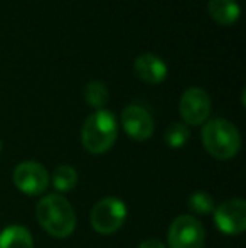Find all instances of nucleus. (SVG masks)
I'll return each instance as SVG.
<instances>
[{
    "label": "nucleus",
    "instance_id": "nucleus-18",
    "mask_svg": "<svg viewBox=\"0 0 246 248\" xmlns=\"http://www.w3.org/2000/svg\"><path fill=\"white\" fill-rule=\"evenodd\" d=\"M0 150H2V140H0Z\"/></svg>",
    "mask_w": 246,
    "mask_h": 248
},
{
    "label": "nucleus",
    "instance_id": "nucleus-4",
    "mask_svg": "<svg viewBox=\"0 0 246 248\" xmlns=\"http://www.w3.org/2000/svg\"><path fill=\"white\" fill-rule=\"evenodd\" d=\"M127 219V206L118 198H103L91 211V226L100 235H113Z\"/></svg>",
    "mask_w": 246,
    "mask_h": 248
},
{
    "label": "nucleus",
    "instance_id": "nucleus-1",
    "mask_svg": "<svg viewBox=\"0 0 246 248\" xmlns=\"http://www.w3.org/2000/svg\"><path fill=\"white\" fill-rule=\"evenodd\" d=\"M39 225L54 238H68L76 228V215L69 201L61 194H47L36 208Z\"/></svg>",
    "mask_w": 246,
    "mask_h": 248
},
{
    "label": "nucleus",
    "instance_id": "nucleus-9",
    "mask_svg": "<svg viewBox=\"0 0 246 248\" xmlns=\"http://www.w3.org/2000/svg\"><path fill=\"white\" fill-rule=\"evenodd\" d=\"M122 125L133 140H147L154 134V118L140 105H128L123 108Z\"/></svg>",
    "mask_w": 246,
    "mask_h": 248
},
{
    "label": "nucleus",
    "instance_id": "nucleus-12",
    "mask_svg": "<svg viewBox=\"0 0 246 248\" xmlns=\"http://www.w3.org/2000/svg\"><path fill=\"white\" fill-rule=\"evenodd\" d=\"M0 248H34L32 235L20 225L7 226L0 233Z\"/></svg>",
    "mask_w": 246,
    "mask_h": 248
},
{
    "label": "nucleus",
    "instance_id": "nucleus-17",
    "mask_svg": "<svg viewBox=\"0 0 246 248\" xmlns=\"http://www.w3.org/2000/svg\"><path fill=\"white\" fill-rule=\"evenodd\" d=\"M138 248H167V247H165L164 243L160 242V240H157V238H148V240H145V242H142Z\"/></svg>",
    "mask_w": 246,
    "mask_h": 248
},
{
    "label": "nucleus",
    "instance_id": "nucleus-14",
    "mask_svg": "<svg viewBox=\"0 0 246 248\" xmlns=\"http://www.w3.org/2000/svg\"><path fill=\"white\" fill-rule=\"evenodd\" d=\"M85 98L91 105L93 108H101L106 105V101L110 98V93H108V88L105 86V83L98 81V79H93L86 85L85 88Z\"/></svg>",
    "mask_w": 246,
    "mask_h": 248
},
{
    "label": "nucleus",
    "instance_id": "nucleus-6",
    "mask_svg": "<svg viewBox=\"0 0 246 248\" xmlns=\"http://www.w3.org/2000/svg\"><path fill=\"white\" fill-rule=\"evenodd\" d=\"M12 179L17 189L22 191L24 194L39 196L47 189L51 177L43 164L34 162V160H26V162H20L14 169Z\"/></svg>",
    "mask_w": 246,
    "mask_h": 248
},
{
    "label": "nucleus",
    "instance_id": "nucleus-5",
    "mask_svg": "<svg viewBox=\"0 0 246 248\" xmlns=\"http://www.w3.org/2000/svg\"><path fill=\"white\" fill-rule=\"evenodd\" d=\"M206 232L199 219L182 215L172 221L169 228V247L171 248H203Z\"/></svg>",
    "mask_w": 246,
    "mask_h": 248
},
{
    "label": "nucleus",
    "instance_id": "nucleus-2",
    "mask_svg": "<svg viewBox=\"0 0 246 248\" xmlns=\"http://www.w3.org/2000/svg\"><path fill=\"white\" fill-rule=\"evenodd\" d=\"M118 135V122L110 110L100 108L85 120L81 128V142L89 154H105Z\"/></svg>",
    "mask_w": 246,
    "mask_h": 248
},
{
    "label": "nucleus",
    "instance_id": "nucleus-11",
    "mask_svg": "<svg viewBox=\"0 0 246 248\" xmlns=\"http://www.w3.org/2000/svg\"><path fill=\"white\" fill-rule=\"evenodd\" d=\"M207 10L217 24L231 26L240 17V5L236 0H209Z\"/></svg>",
    "mask_w": 246,
    "mask_h": 248
},
{
    "label": "nucleus",
    "instance_id": "nucleus-10",
    "mask_svg": "<svg viewBox=\"0 0 246 248\" xmlns=\"http://www.w3.org/2000/svg\"><path fill=\"white\" fill-rule=\"evenodd\" d=\"M133 68L138 78L150 85L164 81L169 71L164 59L154 52H144V54L137 56L133 61Z\"/></svg>",
    "mask_w": 246,
    "mask_h": 248
},
{
    "label": "nucleus",
    "instance_id": "nucleus-16",
    "mask_svg": "<svg viewBox=\"0 0 246 248\" xmlns=\"http://www.w3.org/2000/svg\"><path fill=\"white\" fill-rule=\"evenodd\" d=\"M187 140H189V128H187V125L184 124L175 122V124H172L171 127L165 130V142H167L171 147L179 149V147H182Z\"/></svg>",
    "mask_w": 246,
    "mask_h": 248
},
{
    "label": "nucleus",
    "instance_id": "nucleus-8",
    "mask_svg": "<svg viewBox=\"0 0 246 248\" xmlns=\"http://www.w3.org/2000/svg\"><path fill=\"white\" fill-rule=\"evenodd\" d=\"M179 111H181V117L184 118L186 124L189 125L204 124L211 111V98L207 95V92L199 88V86L187 88L181 96Z\"/></svg>",
    "mask_w": 246,
    "mask_h": 248
},
{
    "label": "nucleus",
    "instance_id": "nucleus-13",
    "mask_svg": "<svg viewBox=\"0 0 246 248\" xmlns=\"http://www.w3.org/2000/svg\"><path fill=\"white\" fill-rule=\"evenodd\" d=\"M51 179H53V186L58 193H68V191L74 189V186L78 184V172L74 167L62 164L54 170Z\"/></svg>",
    "mask_w": 246,
    "mask_h": 248
},
{
    "label": "nucleus",
    "instance_id": "nucleus-7",
    "mask_svg": "<svg viewBox=\"0 0 246 248\" xmlns=\"http://www.w3.org/2000/svg\"><path fill=\"white\" fill-rule=\"evenodd\" d=\"M214 223L224 235H241L246 230V202L230 199L214 208Z\"/></svg>",
    "mask_w": 246,
    "mask_h": 248
},
{
    "label": "nucleus",
    "instance_id": "nucleus-3",
    "mask_svg": "<svg viewBox=\"0 0 246 248\" xmlns=\"http://www.w3.org/2000/svg\"><path fill=\"white\" fill-rule=\"evenodd\" d=\"M201 140L211 155L221 160L234 157L241 147V135L238 128L224 118L206 122L201 130Z\"/></svg>",
    "mask_w": 246,
    "mask_h": 248
},
{
    "label": "nucleus",
    "instance_id": "nucleus-15",
    "mask_svg": "<svg viewBox=\"0 0 246 248\" xmlns=\"http://www.w3.org/2000/svg\"><path fill=\"white\" fill-rule=\"evenodd\" d=\"M189 208L197 215H209L214 211V199L209 193L204 191H196L189 196Z\"/></svg>",
    "mask_w": 246,
    "mask_h": 248
}]
</instances>
